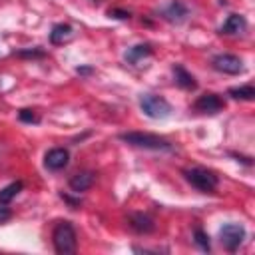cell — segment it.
<instances>
[{
  "mask_svg": "<svg viewBox=\"0 0 255 255\" xmlns=\"http://www.w3.org/2000/svg\"><path fill=\"white\" fill-rule=\"evenodd\" d=\"M120 139L133 145V147H143V149H153V151H171L173 145L155 133H147V131H126L120 133Z\"/></svg>",
  "mask_w": 255,
  "mask_h": 255,
  "instance_id": "obj_1",
  "label": "cell"
},
{
  "mask_svg": "<svg viewBox=\"0 0 255 255\" xmlns=\"http://www.w3.org/2000/svg\"><path fill=\"white\" fill-rule=\"evenodd\" d=\"M54 251L58 255H70L76 251V229L70 221H60L52 231Z\"/></svg>",
  "mask_w": 255,
  "mask_h": 255,
  "instance_id": "obj_2",
  "label": "cell"
},
{
  "mask_svg": "<svg viewBox=\"0 0 255 255\" xmlns=\"http://www.w3.org/2000/svg\"><path fill=\"white\" fill-rule=\"evenodd\" d=\"M181 173L185 181L191 183V187H195L201 193H213L217 189V183H219L217 175L205 167H185Z\"/></svg>",
  "mask_w": 255,
  "mask_h": 255,
  "instance_id": "obj_3",
  "label": "cell"
},
{
  "mask_svg": "<svg viewBox=\"0 0 255 255\" xmlns=\"http://www.w3.org/2000/svg\"><path fill=\"white\" fill-rule=\"evenodd\" d=\"M139 108L151 120H165L171 114L169 102L163 96H157V94H143L139 98Z\"/></svg>",
  "mask_w": 255,
  "mask_h": 255,
  "instance_id": "obj_4",
  "label": "cell"
},
{
  "mask_svg": "<svg viewBox=\"0 0 255 255\" xmlns=\"http://www.w3.org/2000/svg\"><path fill=\"white\" fill-rule=\"evenodd\" d=\"M247 231L241 223H225L219 229V241L227 251H237L239 245L245 241Z\"/></svg>",
  "mask_w": 255,
  "mask_h": 255,
  "instance_id": "obj_5",
  "label": "cell"
},
{
  "mask_svg": "<svg viewBox=\"0 0 255 255\" xmlns=\"http://www.w3.org/2000/svg\"><path fill=\"white\" fill-rule=\"evenodd\" d=\"M211 66L217 70V72H223V74H231V76H237V74H241L243 70H245V66H243V60L239 58V56H235V54H217V56H213V60H211Z\"/></svg>",
  "mask_w": 255,
  "mask_h": 255,
  "instance_id": "obj_6",
  "label": "cell"
},
{
  "mask_svg": "<svg viewBox=\"0 0 255 255\" xmlns=\"http://www.w3.org/2000/svg\"><path fill=\"white\" fill-rule=\"evenodd\" d=\"M225 108V102L221 96L213 94V92H207V94H201L195 104H193V110L199 112V114H217Z\"/></svg>",
  "mask_w": 255,
  "mask_h": 255,
  "instance_id": "obj_7",
  "label": "cell"
},
{
  "mask_svg": "<svg viewBox=\"0 0 255 255\" xmlns=\"http://www.w3.org/2000/svg\"><path fill=\"white\" fill-rule=\"evenodd\" d=\"M70 161V151L66 147H52L46 155H44V165L50 171H60L68 165Z\"/></svg>",
  "mask_w": 255,
  "mask_h": 255,
  "instance_id": "obj_8",
  "label": "cell"
},
{
  "mask_svg": "<svg viewBox=\"0 0 255 255\" xmlns=\"http://www.w3.org/2000/svg\"><path fill=\"white\" fill-rule=\"evenodd\" d=\"M247 30V20L241 14H229L227 20L223 22V26L219 28V34L223 36H237L243 34Z\"/></svg>",
  "mask_w": 255,
  "mask_h": 255,
  "instance_id": "obj_9",
  "label": "cell"
},
{
  "mask_svg": "<svg viewBox=\"0 0 255 255\" xmlns=\"http://www.w3.org/2000/svg\"><path fill=\"white\" fill-rule=\"evenodd\" d=\"M128 223L135 233H143V235L151 233L155 229V223L147 213H129L128 215Z\"/></svg>",
  "mask_w": 255,
  "mask_h": 255,
  "instance_id": "obj_10",
  "label": "cell"
},
{
  "mask_svg": "<svg viewBox=\"0 0 255 255\" xmlns=\"http://www.w3.org/2000/svg\"><path fill=\"white\" fill-rule=\"evenodd\" d=\"M94 181H96V173L94 171H80V173L70 177L68 185H70V189L74 193H82V191H88L94 185Z\"/></svg>",
  "mask_w": 255,
  "mask_h": 255,
  "instance_id": "obj_11",
  "label": "cell"
},
{
  "mask_svg": "<svg viewBox=\"0 0 255 255\" xmlns=\"http://www.w3.org/2000/svg\"><path fill=\"white\" fill-rule=\"evenodd\" d=\"M163 18L167 20V22H173V24H179V22H183L185 18H187V8L179 2V0H173V2H169L165 8H163Z\"/></svg>",
  "mask_w": 255,
  "mask_h": 255,
  "instance_id": "obj_12",
  "label": "cell"
},
{
  "mask_svg": "<svg viewBox=\"0 0 255 255\" xmlns=\"http://www.w3.org/2000/svg\"><path fill=\"white\" fill-rule=\"evenodd\" d=\"M74 38V28L70 24H56L50 32V42L54 46H62Z\"/></svg>",
  "mask_w": 255,
  "mask_h": 255,
  "instance_id": "obj_13",
  "label": "cell"
},
{
  "mask_svg": "<svg viewBox=\"0 0 255 255\" xmlns=\"http://www.w3.org/2000/svg\"><path fill=\"white\" fill-rule=\"evenodd\" d=\"M173 74H175V84L179 88H183V90H195V86H197L195 78L181 64H173Z\"/></svg>",
  "mask_w": 255,
  "mask_h": 255,
  "instance_id": "obj_14",
  "label": "cell"
},
{
  "mask_svg": "<svg viewBox=\"0 0 255 255\" xmlns=\"http://www.w3.org/2000/svg\"><path fill=\"white\" fill-rule=\"evenodd\" d=\"M147 56H151V46L149 44H135V46H131V48H128V52H126V62H129V64H139V60H143V58H147Z\"/></svg>",
  "mask_w": 255,
  "mask_h": 255,
  "instance_id": "obj_15",
  "label": "cell"
},
{
  "mask_svg": "<svg viewBox=\"0 0 255 255\" xmlns=\"http://www.w3.org/2000/svg\"><path fill=\"white\" fill-rule=\"evenodd\" d=\"M22 187H24L22 181H12V183H8L6 187H2V189H0V205H8V203L22 191Z\"/></svg>",
  "mask_w": 255,
  "mask_h": 255,
  "instance_id": "obj_16",
  "label": "cell"
},
{
  "mask_svg": "<svg viewBox=\"0 0 255 255\" xmlns=\"http://www.w3.org/2000/svg\"><path fill=\"white\" fill-rule=\"evenodd\" d=\"M229 96L233 100H245V102H251L255 98V88L251 84H245V86H239V88H229Z\"/></svg>",
  "mask_w": 255,
  "mask_h": 255,
  "instance_id": "obj_17",
  "label": "cell"
},
{
  "mask_svg": "<svg viewBox=\"0 0 255 255\" xmlns=\"http://www.w3.org/2000/svg\"><path fill=\"white\" fill-rule=\"evenodd\" d=\"M193 237H195V243L201 251H209L211 249V241H209V235L203 231V229H195L193 231Z\"/></svg>",
  "mask_w": 255,
  "mask_h": 255,
  "instance_id": "obj_18",
  "label": "cell"
},
{
  "mask_svg": "<svg viewBox=\"0 0 255 255\" xmlns=\"http://www.w3.org/2000/svg\"><path fill=\"white\" fill-rule=\"evenodd\" d=\"M18 118H20V122H26V124H38L40 122V118L32 110H20L18 112Z\"/></svg>",
  "mask_w": 255,
  "mask_h": 255,
  "instance_id": "obj_19",
  "label": "cell"
},
{
  "mask_svg": "<svg viewBox=\"0 0 255 255\" xmlns=\"http://www.w3.org/2000/svg\"><path fill=\"white\" fill-rule=\"evenodd\" d=\"M108 14H110V18H122V20L129 18V12H126V10H110Z\"/></svg>",
  "mask_w": 255,
  "mask_h": 255,
  "instance_id": "obj_20",
  "label": "cell"
},
{
  "mask_svg": "<svg viewBox=\"0 0 255 255\" xmlns=\"http://www.w3.org/2000/svg\"><path fill=\"white\" fill-rule=\"evenodd\" d=\"M10 217H12V211L6 207H0V223H6Z\"/></svg>",
  "mask_w": 255,
  "mask_h": 255,
  "instance_id": "obj_21",
  "label": "cell"
},
{
  "mask_svg": "<svg viewBox=\"0 0 255 255\" xmlns=\"http://www.w3.org/2000/svg\"><path fill=\"white\" fill-rule=\"evenodd\" d=\"M92 68H78V74H90Z\"/></svg>",
  "mask_w": 255,
  "mask_h": 255,
  "instance_id": "obj_22",
  "label": "cell"
}]
</instances>
